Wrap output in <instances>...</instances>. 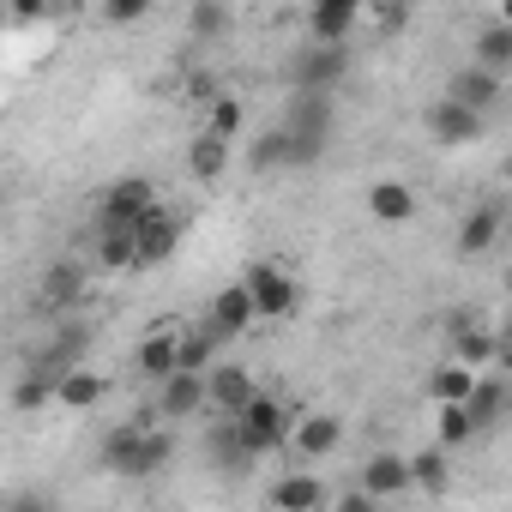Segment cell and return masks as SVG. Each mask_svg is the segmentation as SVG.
I'll use <instances>...</instances> for the list:
<instances>
[{
  "label": "cell",
  "mask_w": 512,
  "mask_h": 512,
  "mask_svg": "<svg viewBox=\"0 0 512 512\" xmlns=\"http://www.w3.org/2000/svg\"><path fill=\"white\" fill-rule=\"evenodd\" d=\"M284 139H290V169L320 163V151L332 145V91H296Z\"/></svg>",
  "instance_id": "cell-1"
},
{
  "label": "cell",
  "mask_w": 512,
  "mask_h": 512,
  "mask_svg": "<svg viewBox=\"0 0 512 512\" xmlns=\"http://www.w3.org/2000/svg\"><path fill=\"white\" fill-rule=\"evenodd\" d=\"M229 422H235V434H241V446H247L253 458H266V452H278V446L290 440V410H284L278 398H266V392H253Z\"/></svg>",
  "instance_id": "cell-2"
},
{
  "label": "cell",
  "mask_w": 512,
  "mask_h": 512,
  "mask_svg": "<svg viewBox=\"0 0 512 512\" xmlns=\"http://www.w3.org/2000/svg\"><path fill=\"white\" fill-rule=\"evenodd\" d=\"M181 211H169V205H145L139 217H133V253H139V266H163L169 253L181 247Z\"/></svg>",
  "instance_id": "cell-3"
},
{
  "label": "cell",
  "mask_w": 512,
  "mask_h": 512,
  "mask_svg": "<svg viewBox=\"0 0 512 512\" xmlns=\"http://www.w3.org/2000/svg\"><path fill=\"white\" fill-rule=\"evenodd\" d=\"M241 284H247V296H253V320H284V314L296 308V284H290V272L272 266V260L247 266Z\"/></svg>",
  "instance_id": "cell-4"
},
{
  "label": "cell",
  "mask_w": 512,
  "mask_h": 512,
  "mask_svg": "<svg viewBox=\"0 0 512 512\" xmlns=\"http://www.w3.org/2000/svg\"><path fill=\"white\" fill-rule=\"evenodd\" d=\"M145 205H157V193H151V181L145 175H127V181H115L109 193H103V205H97V217H91V229H127Z\"/></svg>",
  "instance_id": "cell-5"
},
{
  "label": "cell",
  "mask_w": 512,
  "mask_h": 512,
  "mask_svg": "<svg viewBox=\"0 0 512 512\" xmlns=\"http://www.w3.org/2000/svg\"><path fill=\"white\" fill-rule=\"evenodd\" d=\"M344 73H350L344 43H314V49L296 61V91H338Z\"/></svg>",
  "instance_id": "cell-6"
},
{
  "label": "cell",
  "mask_w": 512,
  "mask_h": 512,
  "mask_svg": "<svg viewBox=\"0 0 512 512\" xmlns=\"http://www.w3.org/2000/svg\"><path fill=\"white\" fill-rule=\"evenodd\" d=\"M157 416H199L205 410V374L199 368H169L157 380Z\"/></svg>",
  "instance_id": "cell-7"
},
{
  "label": "cell",
  "mask_w": 512,
  "mask_h": 512,
  "mask_svg": "<svg viewBox=\"0 0 512 512\" xmlns=\"http://www.w3.org/2000/svg\"><path fill=\"white\" fill-rule=\"evenodd\" d=\"M482 121H488V115H476V109H464V103H452V97H440V103L428 109V133H434L440 145H476V139H482Z\"/></svg>",
  "instance_id": "cell-8"
},
{
  "label": "cell",
  "mask_w": 512,
  "mask_h": 512,
  "mask_svg": "<svg viewBox=\"0 0 512 512\" xmlns=\"http://www.w3.org/2000/svg\"><path fill=\"white\" fill-rule=\"evenodd\" d=\"M205 326L217 332V344H229V338H241V332L253 326V296H247V284H229V290H217V302H211V314H205Z\"/></svg>",
  "instance_id": "cell-9"
},
{
  "label": "cell",
  "mask_w": 512,
  "mask_h": 512,
  "mask_svg": "<svg viewBox=\"0 0 512 512\" xmlns=\"http://www.w3.org/2000/svg\"><path fill=\"white\" fill-rule=\"evenodd\" d=\"M446 97L452 103H464V109H476V115H488L494 103H500V73H488V67H458L452 73V85H446Z\"/></svg>",
  "instance_id": "cell-10"
},
{
  "label": "cell",
  "mask_w": 512,
  "mask_h": 512,
  "mask_svg": "<svg viewBox=\"0 0 512 512\" xmlns=\"http://www.w3.org/2000/svg\"><path fill=\"white\" fill-rule=\"evenodd\" d=\"M272 506H278V512H314V506H332V494H326V482H320V476L290 470V476H278V482H272Z\"/></svg>",
  "instance_id": "cell-11"
},
{
  "label": "cell",
  "mask_w": 512,
  "mask_h": 512,
  "mask_svg": "<svg viewBox=\"0 0 512 512\" xmlns=\"http://www.w3.org/2000/svg\"><path fill=\"white\" fill-rule=\"evenodd\" d=\"M247 398H253V380H247V368H235V362H223V368H205V404H217L223 416H235Z\"/></svg>",
  "instance_id": "cell-12"
},
{
  "label": "cell",
  "mask_w": 512,
  "mask_h": 512,
  "mask_svg": "<svg viewBox=\"0 0 512 512\" xmlns=\"http://www.w3.org/2000/svg\"><path fill=\"white\" fill-rule=\"evenodd\" d=\"M85 284H91V278H85L79 260H55V266L43 272V302H49V308H79V302H85Z\"/></svg>",
  "instance_id": "cell-13"
},
{
  "label": "cell",
  "mask_w": 512,
  "mask_h": 512,
  "mask_svg": "<svg viewBox=\"0 0 512 512\" xmlns=\"http://www.w3.org/2000/svg\"><path fill=\"white\" fill-rule=\"evenodd\" d=\"M362 488H368L374 500H392V494L410 488V464H404L398 452H374V458L362 464Z\"/></svg>",
  "instance_id": "cell-14"
},
{
  "label": "cell",
  "mask_w": 512,
  "mask_h": 512,
  "mask_svg": "<svg viewBox=\"0 0 512 512\" xmlns=\"http://www.w3.org/2000/svg\"><path fill=\"white\" fill-rule=\"evenodd\" d=\"M500 223H506L500 205H476V211L464 217V229H458V253H464V260H476V253H488V247L500 241Z\"/></svg>",
  "instance_id": "cell-15"
},
{
  "label": "cell",
  "mask_w": 512,
  "mask_h": 512,
  "mask_svg": "<svg viewBox=\"0 0 512 512\" xmlns=\"http://www.w3.org/2000/svg\"><path fill=\"white\" fill-rule=\"evenodd\" d=\"M368 217L374 223H410L416 217V193L404 181H374L368 187Z\"/></svg>",
  "instance_id": "cell-16"
},
{
  "label": "cell",
  "mask_w": 512,
  "mask_h": 512,
  "mask_svg": "<svg viewBox=\"0 0 512 512\" xmlns=\"http://www.w3.org/2000/svg\"><path fill=\"white\" fill-rule=\"evenodd\" d=\"M368 0H314V43H344Z\"/></svg>",
  "instance_id": "cell-17"
},
{
  "label": "cell",
  "mask_w": 512,
  "mask_h": 512,
  "mask_svg": "<svg viewBox=\"0 0 512 512\" xmlns=\"http://www.w3.org/2000/svg\"><path fill=\"white\" fill-rule=\"evenodd\" d=\"M464 410H470L476 434H488V428L506 416V386H500V380H470V392H464Z\"/></svg>",
  "instance_id": "cell-18"
},
{
  "label": "cell",
  "mask_w": 512,
  "mask_h": 512,
  "mask_svg": "<svg viewBox=\"0 0 512 512\" xmlns=\"http://www.w3.org/2000/svg\"><path fill=\"white\" fill-rule=\"evenodd\" d=\"M476 67H488V73H506L512 67V25L506 19H488L476 31Z\"/></svg>",
  "instance_id": "cell-19"
},
{
  "label": "cell",
  "mask_w": 512,
  "mask_h": 512,
  "mask_svg": "<svg viewBox=\"0 0 512 512\" xmlns=\"http://www.w3.org/2000/svg\"><path fill=\"white\" fill-rule=\"evenodd\" d=\"M452 338H458V362L464 368H488L494 362V338L476 326V314H452Z\"/></svg>",
  "instance_id": "cell-20"
},
{
  "label": "cell",
  "mask_w": 512,
  "mask_h": 512,
  "mask_svg": "<svg viewBox=\"0 0 512 512\" xmlns=\"http://www.w3.org/2000/svg\"><path fill=\"white\" fill-rule=\"evenodd\" d=\"M103 392H109V386H103V374H91V368H79V362H73V368L55 380V398H61L67 410H91Z\"/></svg>",
  "instance_id": "cell-21"
},
{
  "label": "cell",
  "mask_w": 512,
  "mask_h": 512,
  "mask_svg": "<svg viewBox=\"0 0 512 512\" xmlns=\"http://www.w3.org/2000/svg\"><path fill=\"white\" fill-rule=\"evenodd\" d=\"M338 440H344V422H338V416H302V422H296L302 458H326V452H338Z\"/></svg>",
  "instance_id": "cell-22"
},
{
  "label": "cell",
  "mask_w": 512,
  "mask_h": 512,
  "mask_svg": "<svg viewBox=\"0 0 512 512\" xmlns=\"http://www.w3.org/2000/svg\"><path fill=\"white\" fill-rule=\"evenodd\" d=\"M97 235V266L103 272H133L139 253H133V223L127 229H91Z\"/></svg>",
  "instance_id": "cell-23"
},
{
  "label": "cell",
  "mask_w": 512,
  "mask_h": 512,
  "mask_svg": "<svg viewBox=\"0 0 512 512\" xmlns=\"http://www.w3.org/2000/svg\"><path fill=\"white\" fill-rule=\"evenodd\" d=\"M169 458H175V440H169V434H157V428H145V434H139V446H133V458H127V470H121V476H157V470H163V464H169Z\"/></svg>",
  "instance_id": "cell-24"
},
{
  "label": "cell",
  "mask_w": 512,
  "mask_h": 512,
  "mask_svg": "<svg viewBox=\"0 0 512 512\" xmlns=\"http://www.w3.org/2000/svg\"><path fill=\"white\" fill-rule=\"evenodd\" d=\"M187 169H193L199 181H223V169H229V139L199 133V139H193V151H187Z\"/></svg>",
  "instance_id": "cell-25"
},
{
  "label": "cell",
  "mask_w": 512,
  "mask_h": 512,
  "mask_svg": "<svg viewBox=\"0 0 512 512\" xmlns=\"http://www.w3.org/2000/svg\"><path fill=\"white\" fill-rule=\"evenodd\" d=\"M223 344H217V332L211 326H199V332H175V368H211V356H217Z\"/></svg>",
  "instance_id": "cell-26"
},
{
  "label": "cell",
  "mask_w": 512,
  "mask_h": 512,
  "mask_svg": "<svg viewBox=\"0 0 512 512\" xmlns=\"http://www.w3.org/2000/svg\"><path fill=\"white\" fill-rule=\"evenodd\" d=\"M133 368H139L145 380H163V374L175 368V332H157V338H145V344H139V356H133Z\"/></svg>",
  "instance_id": "cell-27"
},
{
  "label": "cell",
  "mask_w": 512,
  "mask_h": 512,
  "mask_svg": "<svg viewBox=\"0 0 512 512\" xmlns=\"http://www.w3.org/2000/svg\"><path fill=\"white\" fill-rule=\"evenodd\" d=\"M151 422L139 416V422H121V428H109V440H103V470H127V458H133V446H139V434H145Z\"/></svg>",
  "instance_id": "cell-28"
},
{
  "label": "cell",
  "mask_w": 512,
  "mask_h": 512,
  "mask_svg": "<svg viewBox=\"0 0 512 512\" xmlns=\"http://www.w3.org/2000/svg\"><path fill=\"white\" fill-rule=\"evenodd\" d=\"M211 458H217V470H247V458H253L229 416H223V428H211Z\"/></svg>",
  "instance_id": "cell-29"
},
{
  "label": "cell",
  "mask_w": 512,
  "mask_h": 512,
  "mask_svg": "<svg viewBox=\"0 0 512 512\" xmlns=\"http://www.w3.org/2000/svg\"><path fill=\"white\" fill-rule=\"evenodd\" d=\"M187 31H193L199 43H217V37L229 31V7H223V0H193V19H187Z\"/></svg>",
  "instance_id": "cell-30"
},
{
  "label": "cell",
  "mask_w": 512,
  "mask_h": 512,
  "mask_svg": "<svg viewBox=\"0 0 512 512\" xmlns=\"http://www.w3.org/2000/svg\"><path fill=\"white\" fill-rule=\"evenodd\" d=\"M470 440H476V422H470L464 398L440 404V446H470Z\"/></svg>",
  "instance_id": "cell-31"
},
{
  "label": "cell",
  "mask_w": 512,
  "mask_h": 512,
  "mask_svg": "<svg viewBox=\"0 0 512 512\" xmlns=\"http://www.w3.org/2000/svg\"><path fill=\"white\" fill-rule=\"evenodd\" d=\"M404 464H410V482H422L428 494H440V488H446V446L416 452V458H404Z\"/></svg>",
  "instance_id": "cell-32"
},
{
  "label": "cell",
  "mask_w": 512,
  "mask_h": 512,
  "mask_svg": "<svg viewBox=\"0 0 512 512\" xmlns=\"http://www.w3.org/2000/svg\"><path fill=\"white\" fill-rule=\"evenodd\" d=\"M253 169H290V139H284V127H272V133H260L253 139Z\"/></svg>",
  "instance_id": "cell-33"
},
{
  "label": "cell",
  "mask_w": 512,
  "mask_h": 512,
  "mask_svg": "<svg viewBox=\"0 0 512 512\" xmlns=\"http://www.w3.org/2000/svg\"><path fill=\"white\" fill-rule=\"evenodd\" d=\"M49 398H55V374H43V368H31V374L13 386V404H19V410H43Z\"/></svg>",
  "instance_id": "cell-34"
},
{
  "label": "cell",
  "mask_w": 512,
  "mask_h": 512,
  "mask_svg": "<svg viewBox=\"0 0 512 512\" xmlns=\"http://www.w3.org/2000/svg\"><path fill=\"white\" fill-rule=\"evenodd\" d=\"M470 380H476V368L452 362V368H434V386H428V392H434L440 404H452V398H464V392H470Z\"/></svg>",
  "instance_id": "cell-35"
},
{
  "label": "cell",
  "mask_w": 512,
  "mask_h": 512,
  "mask_svg": "<svg viewBox=\"0 0 512 512\" xmlns=\"http://www.w3.org/2000/svg\"><path fill=\"white\" fill-rule=\"evenodd\" d=\"M205 133H217V139L241 133V103H235V97H217V103H211V127H205Z\"/></svg>",
  "instance_id": "cell-36"
},
{
  "label": "cell",
  "mask_w": 512,
  "mask_h": 512,
  "mask_svg": "<svg viewBox=\"0 0 512 512\" xmlns=\"http://www.w3.org/2000/svg\"><path fill=\"white\" fill-rule=\"evenodd\" d=\"M7 13L31 25V19H43V13H49V0H7Z\"/></svg>",
  "instance_id": "cell-37"
},
{
  "label": "cell",
  "mask_w": 512,
  "mask_h": 512,
  "mask_svg": "<svg viewBox=\"0 0 512 512\" xmlns=\"http://www.w3.org/2000/svg\"><path fill=\"white\" fill-rule=\"evenodd\" d=\"M145 7H151V0H109V19H115V25H127V19H139Z\"/></svg>",
  "instance_id": "cell-38"
},
{
  "label": "cell",
  "mask_w": 512,
  "mask_h": 512,
  "mask_svg": "<svg viewBox=\"0 0 512 512\" xmlns=\"http://www.w3.org/2000/svg\"><path fill=\"white\" fill-rule=\"evenodd\" d=\"M67 7H79V0H49V13H67Z\"/></svg>",
  "instance_id": "cell-39"
},
{
  "label": "cell",
  "mask_w": 512,
  "mask_h": 512,
  "mask_svg": "<svg viewBox=\"0 0 512 512\" xmlns=\"http://www.w3.org/2000/svg\"><path fill=\"white\" fill-rule=\"evenodd\" d=\"M0 7H7V0H0Z\"/></svg>",
  "instance_id": "cell-40"
}]
</instances>
